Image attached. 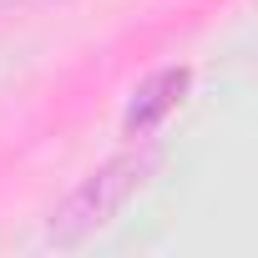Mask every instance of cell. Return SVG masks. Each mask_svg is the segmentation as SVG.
<instances>
[{
    "mask_svg": "<svg viewBox=\"0 0 258 258\" xmlns=\"http://www.w3.org/2000/svg\"><path fill=\"white\" fill-rule=\"evenodd\" d=\"M157 162H162V152L147 147V142L116 152L111 162H101V167H96L91 177H81V187H71L66 203L51 213L46 238H51L56 248H76V243H86L91 233H101L126 203L147 187V177L157 172Z\"/></svg>",
    "mask_w": 258,
    "mask_h": 258,
    "instance_id": "cell-1",
    "label": "cell"
},
{
    "mask_svg": "<svg viewBox=\"0 0 258 258\" xmlns=\"http://www.w3.org/2000/svg\"><path fill=\"white\" fill-rule=\"evenodd\" d=\"M187 81H192L187 66H162V71H152V76L132 91V101H126V111H121V132H126V137H147L152 126H162V116L177 111Z\"/></svg>",
    "mask_w": 258,
    "mask_h": 258,
    "instance_id": "cell-2",
    "label": "cell"
}]
</instances>
